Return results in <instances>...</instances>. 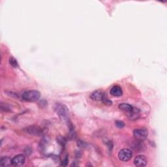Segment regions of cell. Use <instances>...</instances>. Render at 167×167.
<instances>
[{"label": "cell", "mask_w": 167, "mask_h": 167, "mask_svg": "<svg viewBox=\"0 0 167 167\" xmlns=\"http://www.w3.org/2000/svg\"><path fill=\"white\" fill-rule=\"evenodd\" d=\"M41 97L39 91L37 90H29L25 91L22 95L23 100L27 102H35L38 101Z\"/></svg>", "instance_id": "1"}, {"label": "cell", "mask_w": 167, "mask_h": 167, "mask_svg": "<svg viewBox=\"0 0 167 167\" xmlns=\"http://www.w3.org/2000/svg\"><path fill=\"white\" fill-rule=\"evenodd\" d=\"M55 111L59 116V118L62 120L68 121L69 112V109L67 108L66 106L60 103L56 104L55 106Z\"/></svg>", "instance_id": "2"}, {"label": "cell", "mask_w": 167, "mask_h": 167, "mask_svg": "<svg viewBox=\"0 0 167 167\" xmlns=\"http://www.w3.org/2000/svg\"><path fill=\"white\" fill-rule=\"evenodd\" d=\"M133 134L137 140L138 141H143L147 138L148 132L146 129L140 128V129H134L133 131Z\"/></svg>", "instance_id": "3"}, {"label": "cell", "mask_w": 167, "mask_h": 167, "mask_svg": "<svg viewBox=\"0 0 167 167\" xmlns=\"http://www.w3.org/2000/svg\"><path fill=\"white\" fill-rule=\"evenodd\" d=\"M133 156V153L127 148H124L121 150L118 153V157L122 161L126 162L129 161Z\"/></svg>", "instance_id": "4"}, {"label": "cell", "mask_w": 167, "mask_h": 167, "mask_svg": "<svg viewBox=\"0 0 167 167\" xmlns=\"http://www.w3.org/2000/svg\"><path fill=\"white\" fill-rule=\"evenodd\" d=\"M25 163V156L22 154H19L15 156L12 159V165L14 166H21Z\"/></svg>", "instance_id": "5"}, {"label": "cell", "mask_w": 167, "mask_h": 167, "mask_svg": "<svg viewBox=\"0 0 167 167\" xmlns=\"http://www.w3.org/2000/svg\"><path fill=\"white\" fill-rule=\"evenodd\" d=\"M147 159L144 155H138L134 160V163L138 167H143L147 165Z\"/></svg>", "instance_id": "6"}, {"label": "cell", "mask_w": 167, "mask_h": 167, "mask_svg": "<svg viewBox=\"0 0 167 167\" xmlns=\"http://www.w3.org/2000/svg\"><path fill=\"white\" fill-rule=\"evenodd\" d=\"M105 94L100 90L95 91L94 93L91 94L90 97L91 99H93L94 101H102V98H103Z\"/></svg>", "instance_id": "7"}, {"label": "cell", "mask_w": 167, "mask_h": 167, "mask_svg": "<svg viewBox=\"0 0 167 167\" xmlns=\"http://www.w3.org/2000/svg\"><path fill=\"white\" fill-rule=\"evenodd\" d=\"M26 130L27 132H28L30 134H34V135H40V134L42 133V129H41L39 127L36 126H30L27 127Z\"/></svg>", "instance_id": "8"}, {"label": "cell", "mask_w": 167, "mask_h": 167, "mask_svg": "<svg viewBox=\"0 0 167 167\" xmlns=\"http://www.w3.org/2000/svg\"><path fill=\"white\" fill-rule=\"evenodd\" d=\"M111 94L114 97H119V96L122 95L123 91L122 88L119 86H113L111 90Z\"/></svg>", "instance_id": "9"}, {"label": "cell", "mask_w": 167, "mask_h": 167, "mask_svg": "<svg viewBox=\"0 0 167 167\" xmlns=\"http://www.w3.org/2000/svg\"><path fill=\"white\" fill-rule=\"evenodd\" d=\"M0 165L3 166H10L12 165V159L9 157H1L0 159Z\"/></svg>", "instance_id": "10"}, {"label": "cell", "mask_w": 167, "mask_h": 167, "mask_svg": "<svg viewBox=\"0 0 167 167\" xmlns=\"http://www.w3.org/2000/svg\"><path fill=\"white\" fill-rule=\"evenodd\" d=\"M118 108L122 110V111H125L127 112H130L131 111H132L133 107L131 105H129V104H127V103H122L120 104L118 106Z\"/></svg>", "instance_id": "11"}, {"label": "cell", "mask_w": 167, "mask_h": 167, "mask_svg": "<svg viewBox=\"0 0 167 167\" xmlns=\"http://www.w3.org/2000/svg\"><path fill=\"white\" fill-rule=\"evenodd\" d=\"M138 116H139V112H138L137 109H134V108H133L132 111L129 112V116L131 119H137Z\"/></svg>", "instance_id": "12"}, {"label": "cell", "mask_w": 167, "mask_h": 167, "mask_svg": "<svg viewBox=\"0 0 167 167\" xmlns=\"http://www.w3.org/2000/svg\"><path fill=\"white\" fill-rule=\"evenodd\" d=\"M9 63L14 67H17L19 66V64H18L16 59L14 58V57H11V58L9 59Z\"/></svg>", "instance_id": "13"}, {"label": "cell", "mask_w": 167, "mask_h": 167, "mask_svg": "<svg viewBox=\"0 0 167 167\" xmlns=\"http://www.w3.org/2000/svg\"><path fill=\"white\" fill-rule=\"evenodd\" d=\"M102 101L105 105H111L112 104V101L108 99V97H106V95H104L103 98H102Z\"/></svg>", "instance_id": "14"}, {"label": "cell", "mask_w": 167, "mask_h": 167, "mask_svg": "<svg viewBox=\"0 0 167 167\" xmlns=\"http://www.w3.org/2000/svg\"><path fill=\"white\" fill-rule=\"evenodd\" d=\"M115 123L116 127L118 128H123L124 126H125V123H124L123 122H122V121H119V120H117Z\"/></svg>", "instance_id": "15"}, {"label": "cell", "mask_w": 167, "mask_h": 167, "mask_svg": "<svg viewBox=\"0 0 167 167\" xmlns=\"http://www.w3.org/2000/svg\"><path fill=\"white\" fill-rule=\"evenodd\" d=\"M59 138H60V139H61V140H59V138H58V143H60L61 144H62V145L65 144V143H66V140H65V138H63V137H59Z\"/></svg>", "instance_id": "16"}]
</instances>
